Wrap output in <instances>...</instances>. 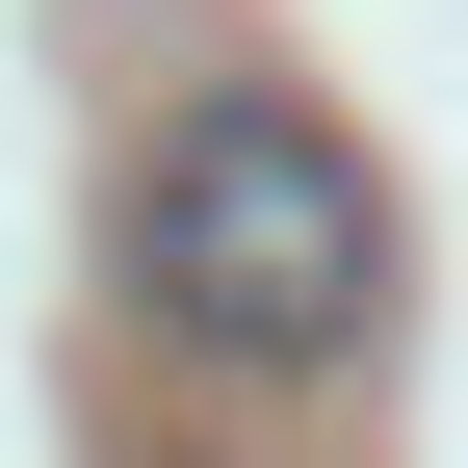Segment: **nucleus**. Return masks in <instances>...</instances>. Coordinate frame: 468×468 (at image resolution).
Masks as SVG:
<instances>
[{
	"label": "nucleus",
	"instance_id": "f257e3e1",
	"mask_svg": "<svg viewBox=\"0 0 468 468\" xmlns=\"http://www.w3.org/2000/svg\"><path fill=\"white\" fill-rule=\"evenodd\" d=\"M104 261H131V313L183 338V365H234V390H313V365L390 338V183H365L286 79H208L183 131L131 156Z\"/></svg>",
	"mask_w": 468,
	"mask_h": 468
}]
</instances>
